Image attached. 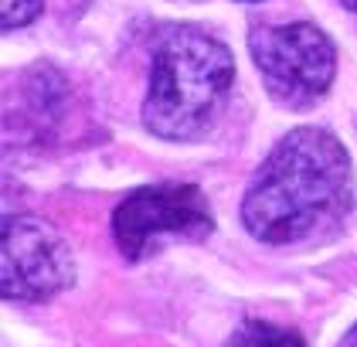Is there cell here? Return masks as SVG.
<instances>
[{"mask_svg": "<svg viewBox=\"0 0 357 347\" xmlns=\"http://www.w3.org/2000/svg\"><path fill=\"white\" fill-rule=\"evenodd\" d=\"M242 3H255V0H242Z\"/></svg>", "mask_w": 357, "mask_h": 347, "instance_id": "obj_10", "label": "cell"}, {"mask_svg": "<svg viewBox=\"0 0 357 347\" xmlns=\"http://www.w3.org/2000/svg\"><path fill=\"white\" fill-rule=\"evenodd\" d=\"M3 276L0 290L14 303H41L65 293L75 283V259L68 242L45 218L7 214L3 218Z\"/></svg>", "mask_w": 357, "mask_h": 347, "instance_id": "obj_5", "label": "cell"}, {"mask_svg": "<svg viewBox=\"0 0 357 347\" xmlns=\"http://www.w3.org/2000/svg\"><path fill=\"white\" fill-rule=\"evenodd\" d=\"M215 228L211 208L194 184H150L133 191L112 212V235L119 252L139 263L167 235L177 239H208Z\"/></svg>", "mask_w": 357, "mask_h": 347, "instance_id": "obj_4", "label": "cell"}, {"mask_svg": "<svg viewBox=\"0 0 357 347\" xmlns=\"http://www.w3.org/2000/svg\"><path fill=\"white\" fill-rule=\"evenodd\" d=\"M38 14H41V0H3L0 3V17H3L7 31L31 24Z\"/></svg>", "mask_w": 357, "mask_h": 347, "instance_id": "obj_7", "label": "cell"}, {"mask_svg": "<svg viewBox=\"0 0 357 347\" xmlns=\"http://www.w3.org/2000/svg\"><path fill=\"white\" fill-rule=\"evenodd\" d=\"M235 82L231 52L204 31L174 27L153 48L143 123L160 140L188 143L204 136L225 109Z\"/></svg>", "mask_w": 357, "mask_h": 347, "instance_id": "obj_2", "label": "cell"}, {"mask_svg": "<svg viewBox=\"0 0 357 347\" xmlns=\"http://www.w3.org/2000/svg\"><path fill=\"white\" fill-rule=\"evenodd\" d=\"M354 208L351 154L330 130L286 133L248 181L242 221L266 245H293L337 228Z\"/></svg>", "mask_w": 357, "mask_h": 347, "instance_id": "obj_1", "label": "cell"}, {"mask_svg": "<svg viewBox=\"0 0 357 347\" xmlns=\"http://www.w3.org/2000/svg\"><path fill=\"white\" fill-rule=\"evenodd\" d=\"M340 3H344L347 10H354V14H357V0H340Z\"/></svg>", "mask_w": 357, "mask_h": 347, "instance_id": "obj_9", "label": "cell"}, {"mask_svg": "<svg viewBox=\"0 0 357 347\" xmlns=\"http://www.w3.org/2000/svg\"><path fill=\"white\" fill-rule=\"evenodd\" d=\"M340 347H357V323L351 327V330H347V337L340 341Z\"/></svg>", "mask_w": 357, "mask_h": 347, "instance_id": "obj_8", "label": "cell"}, {"mask_svg": "<svg viewBox=\"0 0 357 347\" xmlns=\"http://www.w3.org/2000/svg\"><path fill=\"white\" fill-rule=\"evenodd\" d=\"M248 52L275 103L289 109L317 106L337 75V48L310 21L282 27H252Z\"/></svg>", "mask_w": 357, "mask_h": 347, "instance_id": "obj_3", "label": "cell"}, {"mask_svg": "<svg viewBox=\"0 0 357 347\" xmlns=\"http://www.w3.org/2000/svg\"><path fill=\"white\" fill-rule=\"evenodd\" d=\"M235 347H306L296 330L289 327H275L266 320H248L235 334Z\"/></svg>", "mask_w": 357, "mask_h": 347, "instance_id": "obj_6", "label": "cell"}]
</instances>
